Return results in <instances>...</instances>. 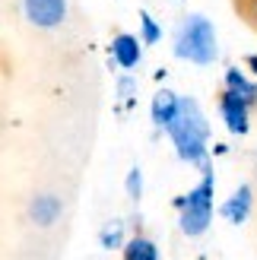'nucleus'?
<instances>
[{
  "mask_svg": "<svg viewBox=\"0 0 257 260\" xmlns=\"http://www.w3.org/2000/svg\"><path fill=\"white\" fill-rule=\"evenodd\" d=\"M175 57L190 60L197 67H210L219 57V42H216V29L203 13H187L175 32Z\"/></svg>",
  "mask_w": 257,
  "mask_h": 260,
  "instance_id": "2",
  "label": "nucleus"
},
{
  "mask_svg": "<svg viewBox=\"0 0 257 260\" xmlns=\"http://www.w3.org/2000/svg\"><path fill=\"white\" fill-rule=\"evenodd\" d=\"M22 10L38 29H54L67 19V0H22Z\"/></svg>",
  "mask_w": 257,
  "mask_h": 260,
  "instance_id": "5",
  "label": "nucleus"
},
{
  "mask_svg": "<svg viewBox=\"0 0 257 260\" xmlns=\"http://www.w3.org/2000/svg\"><path fill=\"white\" fill-rule=\"evenodd\" d=\"M169 140L178 152V159L194 165V168H210V124L200 111V102L181 95V108H178V118L169 124Z\"/></svg>",
  "mask_w": 257,
  "mask_h": 260,
  "instance_id": "1",
  "label": "nucleus"
},
{
  "mask_svg": "<svg viewBox=\"0 0 257 260\" xmlns=\"http://www.w3.org/2000/svg\"><path fill=\"white\" fill-rule=\"evenodd\" d=\"M111 57L121 70H134L140 60H143V42L131 32H118L111 38Z\"/></svg>",
  "mask_w": 257,
  "mask_h": 260,
  "instance_id": "7",
  "label": "nucleus"
},
{
  "mask_svg": "<svg viewBox=\"0 0 257 260\" xmlns=\"http://www.w3.org/2000/svg\"><path fill=\"white\" fill-rule=\"evenodd\" d=\"M245 63H248V67L257 73V54H248V60H245Z\"/></svg>",
  "mask_w": 257,
  "mask_h": 260,
  "instance_id": "15",
  "label": "nucleus"
},
{
  "mask_svg": "<svg viewBox=\"0 0 257 260\" xmlns=\"http://www.w3.org/2000/svg\"><path fill=\"white\" fill-rule=\"evenodd\" d=\"M140 38H143V45H159V38H162L159 22L152 19L146 10H140Z\"/></svg>",
  "mask_w": 257,
  "mask_h": 260,
  "instance_id": "13",
  "label": "nucleus"
},
{
  "mask_svg": "<svg viewBox=\"0 0 257 260\" xmlns=\"http://www.w3.org/2000/svg\"><path fill=\"white\" fill-rule=\"evenodd\" d=\"M213 200H216V175L213 165L203 168V178L197 187H190L184 197H178V225L187 238H200L213 222Z\"/></svg>",
  "mask_w": 257,
  "mask_h": 260,
  "instance_id": "3",
  "label": "nucleus"
},
{
  "mask_svg": "<svg viewBox=\"0 0 257 260\" xmlns=\"http://www.w3.org/2000/svg\"><path fill=\"white\" fill-rule=\"evenodd\" d=\"M222 89H229V92L241 95L251 108L257 105V83L248 80V73L241 70V67H229V70H226V76H222Z\"/></svg>",
  "mask_w": 257,
  "mask_h": 260,
  "instance_id": "9",
  "label": "nucleus"
},
{
  "mask_svg": "<svg viewBox=\"0 0 257 260\" xmlns=\"http://www.w3.org/2000/svg\"><path fill=\"white\" fill-rule=\"evenodd\" d=\"M219 118H222L226 130L232 137H245L251 130V105L241 95L222 89V92H219Z\"/></svg>",
  "mask_w": 257,
  "mask_h": 260,
  "instance_id": "4",
  "label": "nucleus"
},
{
  "mask_svg": "<svg viewBox=\"0 0 257 260\" xmlns=\"http://www.w3.org/2000/svg\"><path fill=\"white\" fill-rule=\"evenodd\" d=\"M29 216H32V222L35 225H54L57 222V216H60V200L54 197V193H38V197L32 200L29 206Z\"/></svg>",
  "mask_w": 257,
  "mask_h": 260,
  "instance_id": "10",
  "label": "nucleus"
},
{
  "mask_svg": "<svg viewBox=\"0 0 257 260\" xmlns=\"http://www.w3.org/2000/svg\"><path fill=\"white\" fill-rule=\"evenodd\" d=\"M124 187H127V197H131L134 203L143 197V172H140V168L134 165L131 172H127V181H124Z\"/></svg>",
  "mask_w": 257,
  "mask_h": 260,
  "instance_id": "14",
  "label": "nucleus"
},
{
  "mask_svg": "<svg viewBox=\"0 0 257 260\" xmlns=\"http://www.w3.org/2000/svg\"><path fill=\"white\" fill-rule=\"evenodd\" d=\"M178 108H181V95H175L172 89H159V92L152 95V105H149L152 124L159 130H169V124L178 118Z\"/></svg>",
  "mask_w": 257,
  "mask_h": 260,
  "instance_id": "8",
  "label": "nucleus"
},
{
  "mask_svg": "<svg viewBox=\"0 0 257 260\" xmlns=\"http://www.w3.org/2000/svg\"><path fill=\"white\" fill-rule=\"evenodd\" d=\"M251 210H254V190H251V184H238L232 190V197L219 206V216L232 225H245Z\"/></svg>",
  "mask_w": 257,
  "mask_h": 260,
  "instance_id": "6",
  "label": "nucleus"
},
{
  "mask_svg": "<svg viewBox=\"0 0 257 260\" xmlns=\"http://www.w3.org/2000/svg\"><path fill=\"white\" fill-rule=\"evenodd\" d=\"M99 241L105 251H114V248H124V222L121 219H111V222H105V229L99 232Z\"/></svg>",
  "mask_w": 257,
  "mask_h": 260,
  "instance_id": "12",
  "label": "nucleus"
},
{
  "mask_svg": "<svg viewBox=\"0 0 257 260\" xmlns=\"http://www.w3.org/2000/svg\"><path fill=\"white\" fill-rule=\"evenodd\" d=\"M124 260H159V248L156 241L146 235H134L124 244Z\"/></svg>",
  "mask_w": 257,
  "mask_h": 260,
  "instance_id": "11",
  "label": "nucleus"
}]
</instances>
